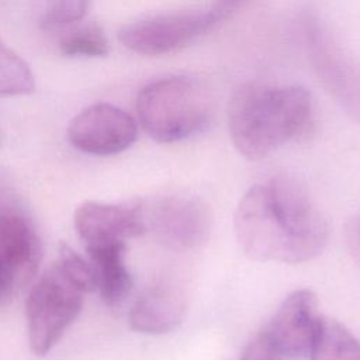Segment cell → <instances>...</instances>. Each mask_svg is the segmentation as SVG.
I'll use <instances>...</instances> for the list:
<instances>
[{"label": "cell", "mask_w": 360, "mask_h": 360, "mask_svg": "<svg viewBox=\"0 0 360 360\" xmlns=\"http://www.w3.org/2000/svg\"><path fill=\"white\" fill-rule=\"evenodd\" d=\"M1 143H3V134H1V129H0V148H1Z\"/></svg>", "instance_id": "obj_22"}, {"label": "cell", "mask_w": 360, "mask_h": 360, "mask_svg": "<svg viewBox=\"0 0 360 360\" xmlns=\"http://www.w3.org/2000/svg\"><path fill=\"white\" fill-rule=\"evenodd\" d=\"M349 243L352 245L354 255L360 259V217L353 219L349 226Z\"/></svg>", "instance_id": "obj_21"}, {"label": "cell", "mask_w": 360, "mask_h": 360, "mask_svg": "<svg viewBox=\"0 0 360 360\" xmlns=\"http://www.w3.org/2000/svg\"><path fill=\"white\" fill-rule=\"evenodd\" d=\"M58 46L68 58H103L108 53L105 32L96 22L68 30L60 35Z\"/></svg>", "instance_id": "obj_15"}, {"label": "cell", "mask_w": 360, "mask_h": 360, "mask_svg": "<svg viewBox=\"0 0 360 360\" xmlns=\"http://www.w3.org/2000/svg\"><path fill=\"white\" fill-rule=\"evenodd\" d=\"M240 249L259 262L302 263L326 246L328 225L307 188L288 176L252 186L235 211Z\"/></svg>", "instance_id": "obj_1"}, {"label": "cell", "mask_w": 360, "mask_h": 360, "mask_svg": "<svg viewBox=\"0 0 360 360\" xmlns=\"http://www.w3.org/2000/svg\"><path fill=\"white\" fill-rule=\"evenodd\" d=\"M312 115V97L304 86L250 82L229 100L228 128L236 150L259 160L304 135Z\"/></svg>", "instance_id": "obj_2"}, {"label": "cell", "mask_w": 360, "mask_h": 360, "mask_svg": "<svg viewBox=\"0 0 360 360\" xmlns=\"http://www.w3.org/2000/svg\"><path fill=\"white\" fill-rule=\"evenodd\" d=\"M283 357L266 335L260 332L246 345L240 360H283Z\"/></svg>", "instance_id": "obj_19"}, {"label": "cell", "mask_w": 360, "mask_h": 360, "mask_svg": "<svg viewBox=\"0 0 360 360\" xmlns=\"http://www.w3.org/2000/svg\"><path fill=\"white\" fill-rule=\"evenodd\" d=\"M215 25L208 8L165 13L127 24L118 39L134 53L159 56L186 48Z\"/></svg>", "instance_id": "obj_8"}, {"label": "cell", "mask_w": 360, "mask_h": 360, "mask_svg": "<svg viewBox=\"0 0 360 360\" xmlns=\"http://www.w3.org/2000/svg\"><path fill=\"white\" fill-rule=\"evenodd\" d=\"M94 271L96 290L107 305H118L132 287V278L125 264V242L86 248Z\"/></svg>", "instance_id": "obj_13"}, {"label": "cell", "mask_w": 360, "mask_h": 360, "mask_svg": "<svg viewBox=\"0 0 360 360\" xmlns=\"http://www.w3.org/2000/svg\"><path fill=\"white\" fill-rule=\"evenodd\" d=\"M35 89L30 66L0 39V97L31 94Z\"/></svg>", "instance_id": "obj_17"}, {"label": "cell", "mask_w": 360, "mask_h": 360, "mask_svg": "<svg viewBox=\"0 0 360 360\" xmlns=\"http://www.w3.org/2000/svg\"><path fill=\"white\" fill-rule=\"evenodd\" d=\"M90 0H32V10L42 30H62L83 20Z\"/></svg>", "instance_id": "obj_16"}, {"label": "cell", "mask_w": 360, "mask_h": 360, "mask_svg": "<svg viewBox=\"0 0 360 360\" xmlns=\"http://www.w3.org/2000/svg\"><path fill=\"white\" fill-rule=\"evenodd\" d=\"M135 107L143 131L156 142L172 143L208 127L215 110V97L201 79L176 75L142 87Z\"/></svg>", "instance_id": "obj_3"}, {"label": "cell", "mask_w": 360, "mask_h": 360, "mask_svg": "<svg viewBox=\"0 0 360 360\" xmlns=\"http://www.w3.org/2000/svg\"><path fill=\"white\" fill-rule=\"evenodd\" d=\"M138 136L131 114L110 103H96L82 110L68 127V139L77 150L111 156L127 150Z\"/></svg>", "instance_id": "obj_9"}, {"label": "cell", "mask_w": 360, "mask_h": 360, "mask_svg": "<svg viewBox=\"0 0 360 360\" xmlns=\"http://www.w3.org/2000/svg\"><path fill=\"white\" fill-rule=\"evenodd\" d=\"M73 224L84 248L127 242L146 233L139 200L120 204L86 201L76 208Z\"/></svg>", "instance_id": "obj_10"}, {"label": "cell", "mask_w": 360, "mask_h": 360, "mask_svg": "<svg viewBox=\"0 0 360 360\" xmlns=\"http://www.w3.org/2000/svg\"><path fill=\"white\" fill-rule=\"evenodd\" d=\"M186 314V298L173 285H156L141 294L128 314L129 328L139 333L162 335L176 329Z\"/></svg>", "instance_id": "obj_12"}, {"label": "cell", "mask_w": 360, "mask_h": 360, "mask_svg": "<svg viewBox=\"0 0 360 360\" xmlns=\"http://www.w3.org/2000/svg\"><path fill=\"white\" fill-rule=\"evenodd\" d=\"M55 263L86 294L96 290V278L90 260H86L83 256H80L72 246L60 243Z\"/></svg>", "instance_id": "obj_18"}, {"label": "cell", "mask_w": 360, "mask_h": 360, "mask_svg": "<svg viewBox=\"0 0 360 360\" xmlns=\"http://www.w3.org/2000/svg\"><path fill=\"white\" fill-rule=\"evenodd\" d=\"M316 308L318 300L312 290H295L281 302L262 332L283 356L308 354L319 321Z\"/></svg>", "instance_id": "obj_11"}, {"label": "cell", "mask_w": 360, "mask_h": 360, "mask_svg": "<svg viewBox=\"0 0 360 360\" xmlns=\"http://www.w3.org/2000/svg\"><path fill=\"white\" fill-rule=\"evenodd\" d=\"M308 354L311 360H360V342L338 321L319 318Z\"/></svg>", "instance_id": "obj_14"}, {"label": "cell", "mask_w": 360, "mask_h": 360, "mask_svg": "<svg viewBox=\"0 0 360 360\" xmlns=\"http://www.w3.org/2000/svg\"><path fill=\"white\" fill-rule=\"evenodd\" d=\"M142 207L146 232L170 250H194L210 236L212 214L201 198L170 195L142 201Z\"/></svg>", "instance_id": "obj_7"}, {"label": "cell", "mask_w": 360, "mask_h": 360, "mask_svg": "<svg viewBox=\"0 0 360 360\" xmlns=\"http://www.w3.org/2000/svg\"><path fill=\"white\" fill-rule=\"evenodd\" d=\"M246 1L248 0H214L208 11L214 18L215 24L218 25L232 17L240 7L246 4Z\"/></svg>", "instance_id": "obj_20"}, {"label": "cell", "mask_w": 360, "mask_h": 360, "mask_svg": "<svg viewBox=\"0 0 360 360\" xmlns=\"http://www.w3.org/2000/svg\"><path fill=\"white\" fill-rule=\"evenodd\" d=\"M42 245L34 222L8 190H0V304L27 287L38 271Z\"/></svg>", "instance_id": "obj_6"}, {"label": "cell", "mask_w": 360, "mask_h": 360, "mask_svg": "<svg viewBox=\"0 0 360 360\" xmlns=\"http://www.w3.org/2000/svg\"><path fill=\"white\" fill-rule=\"evenodd\" d=\"M300 31L308 62L319 83L360 125V66L314 8L301 11Z\"/></svg>", "instance_id": "obj_5"}, {"label": "cell", "mask_w": 360, "mask_h": 360, "mask_svg": "<svg viewBox=\"0 0 360 360\" xmlns=\"http://www.w3.org/2000/svg\"><path fill=\"white\" fill-rule=\"evenodd\" d=\"M86 292L53 262L31 285L25 300L28 345L45 356L60 340L83 308Z\"/></svg>", "instance_id": "obj_4"}]
</instances>
